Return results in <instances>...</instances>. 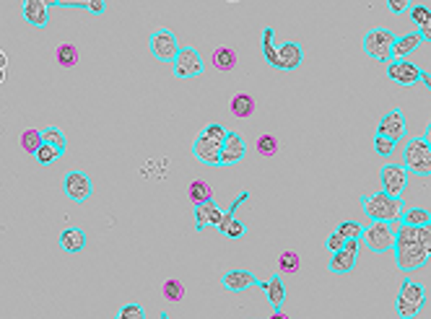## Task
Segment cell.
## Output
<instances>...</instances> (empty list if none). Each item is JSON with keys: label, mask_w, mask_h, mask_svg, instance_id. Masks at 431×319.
<instances>
[{"label": "cell", "mask_w": 431, "mask_h": 319, "mask_svg": "<svg viewBox=\"0 0 431 319\" xmlns=\"http://www.w3.org/2000/svg\"><path fill=\"white\" fill-rule=\"evenodd\" d=\"M392 252H395V265L400 272L421 270L423 265L429 262V255L418 239V228H413V226H395V249Z\"/></svg>", "instance_id": "6da1fadb"}, {"label": "cell", "mask_w": 431, "mask_h": 319, "mask_svg": "<svg viewBox=\"0 0 431 319\" xmlns=\"http://www.w3.org/2000/svg\"><path fill=\"white\" fill-rule=\"evenodd\" d=\"M361 210L369 221H382V224H398L400 216L406 213V202L403 197H392L387 192H374V195H361L359 197Z\"/></svg>", "instance_id": "7a4b0ae2"}, {"label": "cell", "mask_w": 431, "mask_h": 319, "mask_svg": "<svg viewBox=\"0 0 431 319\" xmlns=\"http://www.w3.org/2000/svg\"><path fill=\"white\" fill-rule=\"evenodd\" d=\"M426 306V286L406 278L400 283L398 298H395V311L400 319H415Z\"/></svg>", "instance_id": "3957f363"}, {"label": "cell", "mask_w": 431, "mask_h": 319, "mask_svg": "<svg viewBox=\"0 0 431 319\" xmlns=\"http://www.w3.org/2000/svg\"><path fill=\"white\" fill-rule=\"evenodd\" d=\"M398 42V34L392 29H384V26H377V29H369L364 34V54L372 57L377 62H392V47Z\"/></svg>", "instance_id": "277c9868"}, {"label": "cell", "mask_w": 431, "mask_h": 319, "mask_svg": "<svg viewBox=\"0 0 431 319\" xmlns=\"http://www.w3.org/2000/svg\"><path fill=\"white\" fill-rule=\"evenodd\" d=\"M403 166L408 174L415 177H431V148L423 138H410L403 146Z\"/></svg>", "instance_id": "5b68a950"}, {"label": "cell", "mask_w": 431, "mask_h": 319, "mask_svg": "<svg viewBox=\"0 0 431 319\" xmlns=\"http://www.w3.org/2000/svg\"><path fill=\"white\" fill-rule=\"evenodd\" d=\"M361 241H364L374 255H384V252L395 249V228H392V224L372 221L369 226H364V236H361Z\"/></svg>", "instance_id": "8992f818"}, {"label": "cell", "mask_w": 431, "mask_h": 319, "mask_svg": "<svg viewBox=\"0 0 431 319\" xmlns=\"http://www.w3.org/2000/svg\"><path fill=\"white\" fill-rule=\"evenodd\" d=\"M149 50L159 62H174L180 54V42L174 37L172 29H156L149 37Z\"/></svg>", "instance_id": "52a82bcc"}, {"label": "cell", "mask_w": 431, "mask_h": 319, "mask_svg": "<svg viewBox=\"0 0 431 319\" xmlns=\"http://www.w3.org/2000/svg\"><path fill=\"white\" fill-rule=\"evenodd\" d=\"M408 169L403 163H384L379 169V185H382V192L392 195V197H403V192L408 190Z\"/></svg>", "instance_id": "ba28073f"}, {"label": "cell", "mask_w": 431, "mask_h": 319, "mask_svg": "<svg viewBox=\"0 0 431 319\" xmlns=\"http://www.w3.org/2000/svg\"><path fill=\"white\" fill-rule=\"evenodd\" d=\"M203 70H205L203 54L197 52L195 47H182L180 54H177V60L172 62V73H174V78H182V81H188V78L200 76Z\"/></svg>", "instance_id": "9c48e42d"}, {"label": "cell", "mask_w": 431, "mask_h": 319, "mask_svg": "<svg viewBox=\"0 0 431 319\" xmlns=\"http://www.w3.org/2000/svg\"><path fill=\"white\" fill-rule=\"evenodd\" d=\"M63 192L68 195V200L73 202H86L91 195H94V182L88 177L86 171L73 169L65 174L63 179Z\"/></svg>", "instance_id": "30bf717a"}, {"label": "cell", "mask_w": 431, "mask_h": 319, "mask_svg": "<svg viewBox=\"0 0 431 319\" xmlns=\"http://www.w3.org/2000/svg\"><path fill=\"white\" fill-rule=\"evenodd\" d=\"M221 151H224V143L211 138L203 130L197 132V138L192 140V156L205 166H221Z\"/></svg>", "instance_id": "8fae6325"}, {"label": "cell", "mask_w": 431, "mask_h": 319, "mask_svg": "<svg viewBox=\"0 0 431 319\" xmlns=\"http://www.w3.org/2000/svg\"><path fill=\"white\" fill-rule=\"evenodd\" d=\"M408 132V120H406V112L400 107L390 109V112H384L382 120L377 122V135H382V138H390L395 143L406 138Z\"/></svg>", "instance_id": "7c38bea8"}, {"label": "cell", "mask_w": 431, "mask_h": 319, "mask_svg": "<svg viewBox=\"0 0 431 319\" xmlns=\"http://www.w3.org/2000/svg\"><path fill=\"white\" fill-rule=\"evenodd\" d=\"M359 247H361V239H348L340 252L330 255L328 270L333 272V275H348V272L356 267V262H359Z\"/></svg>", "instance_id": "4fadbf2b"}, {"label": "cell", "mask_w": 431, "mask_h": 319, "mask_svg": "<svg viewBox=\"0 0 431 319\" xmlns=\"http://www.w3.org/2000/svg\"><path fill=\"white\" fill-rule=\"evenodd\" d=\"M421 73L423 68H418L415 62L410 60H392L387 62V78L398 86H415L421 83Z\"/></svg>", "instance_id": "5bb4252c"}, {"label": "cell", "mask_w": 431, "mask_h": 319, "mask_svg": "<svg viewBox=\"0 0 431 319\" xmlns=\"http://www.w3.org/2000/svg\"><path fill=\"white\" fill-rule=\"evenodd\" d=\"M21 16L34 29H45L50 23V6L47 0H24L21 3Z\"/></svg>", "instance_id": "9a60e30c"}, {"label": "cell", "mask_w": 431, "mask_h": 319, "mask_svg": "<svg viewBox=\"0 0 431 319\" xmlns=\"http://www.w3.org/2000/svg\"><path fill=\"white\" fill-rule=\"evenodd\" d=\"M263 280H258V275L252 270H229L221 275V286L226 288V291H231V294H242V291H247V288L252 286H260Z\"/></svg>", "instance_id": "2e32d148"}, {"label": "cell", "mask_w": 431, "mask_h": 319, "mask_svg": "<svg viewBox=\"0 0 431 319\" xmlns=\"http://www.w3.org/2000/svg\"><path fill=\"white\" fill-rule=\"evenodd\" d=\"M244 156H247V140L236 130H229V138L224 143V151H221V166H234Z\"/></svg>", "instance_id": "e0dca14e"}, {"label": "cell", "mask_w": 431, "mask_h": 319, "mask_svg": "<svg viewBox=\"0 0 431 319\" xmlns=\"http://www.w3.org/2000/svg\"><path fill=\"white\" fill-rule=\"evenodd\" d=\"M221 218H224V210L219 208L216 200L195 205V231H205V226H216L219 228Z\"/></svg>", "instance_id": "ac0fdd59"}, {"label": "cell", "mask_w": 431, "mask_h": 319, "mask_svg": "<svg viewBox=\"0 0 431 319\" xmlns=\"http://www.w3.org/2000/svg\"><path fill=\"white\" fill-rule=\"evenodd\" d=\"M260 288H263V294L268 296L270 306H273L275 311H281L283 303H286V286H283V275H281V272L270 275V280H263V283H260Z\"/></svg>", "instance_id": "d6986e66"}, {"label": "cell", "mask_w": 431, "mask_h": 319, "mask_svg": "<svg viewBox=\"0 0 431 319\" xmlns=\"http://www.w3.org/2000/svg\"><path fill=\"white\" fill-rule=\"evenodd\" d=\"M304 62V50L299 42H286L278 47V70H297Z\"/></svg>", "instance_id": "ffe728a7"}, {"label": "cell", "mask_w": 431, "mask_h": 319, "mask_svg": "<svg viewBox=\"0 0 431 319\" xmlns=\"http://www.w3.org/2000/svg\"><path fill=\"white\" fill-rule=\"evenodd\" d=\"M86 231L84 228H76V226H71V228H63V233H60V247L68 252V255H79V252H84L86 249Z\"/></svg>", "instance_id": "44dd1931"}, {"label": "cell", "mask_w": 431, "mask_h": 319, "mask_svg": "<svg viewBox=\"0 0 431 319\" xmlns=\"http://www.w3.org/2000/svg\"><path fill=\"white\" fill-rule=\"evenodd\" d=\"M236 62H239V57H236L234 47H216L211 54V65L219 73H231L236 68Z\"/></svg>", "instance_id": "7402d4cb"}, {"label": "cell", "mask_w": 431, "mask_h": 319, "mask_svg": "<svg viewBox=\"0 0 431 319\" xmlns=\"http://www.w3.org/2000/svg\"><path fill=\"white\" fill-rule=\"evenodd\" d=\"M423 45V39L418 31H410V34H403V37H398V42H395V47H392V60H406L408 54L415 52L418 47Z\"/></svg>", "instance_id": "603a6c76"}, {"label": "cell", "mask_w": 431, "mask_h": 319, "mask_svg": "<svg viewBox=\"0 0 431 319\" xmlns=\"http://www.w3.org/2000/svg\"><path fill=\"white\" fill-rule=\"evenodd\" d=\"M229 109H231V115H234L236 120H250V117L255 115L258 104H255V99H252L250 93H236L234 99H231V104H229Z\"/></svg>", "instance_id": "cb8c5ba5"}, {"label": "cell", "mask_w": 431, "mask_h": 319, "mask_svg": "<svg viewBox=\"0 0 431 319\" xmlns=\"http://www.w3.org/2000/svg\"><path fill=\"white\" fill-rule=\"evenodd\" d=\"M188 197L190 202L195 205H203V202H211L213 200V187L205 182V179H192L188 187Z\"/></svg>", "instance_id": "d4e9b609"}, {"label": "cell", "mask_w": 431, "mask_h": 319, "mask_svg": "<svg viewBox=\"0 0 431 319\" xmlns=\"http://www.w3.org/2000/svg\"><path fill=\"white\" fill-rule=\"evenodd\" d=\"M273 26H265L263 29V39H260V47H263V57H265V62L270 65V68L278 70V47H275L273 42Z\"/></svg>", "instance_id": "484cf974"}, {"label": "cell", "mask_w": 431, "mask_h": 319, "mask_svg": "<svg viewBox=\"0 0 431 319\" xmlns=\"http://www.w3.org/2000/svg\"><path fill=\"white\" fill-rule=\"evenodd\" d=\"M398 224L413 226V228H421V226L431 224V213L426 208H406V213L400 216Z\"/></svg>", "instance_id": "4316f807"}, {"label": "cell", "mask_w": 431, "mask_h": 319, "mask_svg": "<svg viewBox=\"0 0 431 319\" xmlns=\"http://www.w3.org/2000/svg\"><path fill=\"white\" fill-rule=\"evenodd\" d=\"M42 138H45V143H47V146L57 148V151H60V156H65V151H68V138H65V132L60 130V127H55V124L42 127Z\"/></svg>", "instance_id": "83f0119b"}, {"label": "cell", "mask_w": 431, "mask_h": 319, "mask_svg": "<svg viewBox=\"0 0 431 319\" xmlns=\"http://www.w3.org/2000/svg\"><path fill=\"white\" fill-rule=\"evenodd\" d=\"M299 267H301V257L294 252V249H286V252H281L278 255V272L281 275H294V272H299Z\"/></svg>", "instance_id": "f1b7e54d"}, {"label": "cell", "mask_w": 431, "mask_h": 319, "mask_svg": "<svg viewBox=\"0 0 431 319\" xmlns=\"http://www.w3.org/2000/svg\"><path fill=\"white\" fill-rule=\"evenodd\" d=\"M45 146V138H42V130L32 127V130H24L21 132V148H24L26 153L37 156V151Z\"/></svg>", "instance_id": "f546056e"}, {"label": "cell", "mask_w": 431, "mask_h": 319, "mask_svg": "<svg viewBox=\"0 0 431 319\" xmlns=\"http://www.w3.org/2000/svg\"><path fill=\"white\" fill-rule=\"evenodd\" d=\"M164 298L169 303H180V301H185V283L182 280H177V278H169V280H164Z\"/></svg>", "instance_id": "4dcf8cb0"}, {"label": "cell", "mask_w": 431, "mask_h": 319, "mask_svg": "<svg viewBox=\"0 0 431 319\" xmlns=\"http://www.w3.org/2000/svg\"><path fill=\"white\" fill-rule=\"evenodd\" d=\"M55 57L63 68H73V65H79V47L65 42V45H60L55 50Z\"/></svg>", "instance_id": "1f68e13d"}, {"label": "cell", "mask_w": 431, "mask_h": 319, "mask_svg": "<svg viewBox=\"0 0 431 319\" xmlns=\"http://www.w3.org/2000/svg\"><path fill=\"white\" fill-rule=\"evenodd\" d=\"M255 148H258V153L263 156V158H273L275 153H278V138L275 135H260L258 143H255Z\"/></svg>", "instance_id": "d6a6232c"}, {"label": "cell", "mask_w": 431, "mask_h": 319, "mask_svg": "<svg viewBox=\"0 0 431 319\" xmlns=\"http://www.w3.org/2000/svg\"><path fill=\"white\" fill-rule=\"evenodd\" d=\"M335 231L340 233L345 241H348V239H361V236H364V226H361L359 221H340Z\"/></svg>", "instance_id": "836d02e7"}, {"label": "cell", "mask_w": 431, "mask_h": 319, "mask_svg": "<svg viewBox=\"0 0 431 319\" xmlns=\"http://www.w3.org/2000/svg\"><path fill=\"white\" fill-rule=\"evenodd\" d=\"M408 16H410V21L418 26V29H423L426 23L431 21V8L423 6V3H415V6H410V11H408Z\"/></svg>", "instance_id": "e575fe53"}, {"label": "cell", "mask_w": 431, "mask_h": 319, "mask_svg": "<svg viewBox=\"0 0 431 319\" xmlns=\"http://www.w3.org/2000/svg\"><path fill=\"white\" fill-rule=\"evenodd\" d=\"M398 151V143L390 138H382V135H374V153L382 156V158H387V156H392Z\"/></svg>", "instance_id": "d590c367"}, {"label": "cell", "mask_w": 431, "mask_h": 319, "mask_svg": "<svg viewBox=\"0 0 431 319\" xmlns=\"http://www.w3.org/2000/svg\"><path fill=\"white\" fill-rule=\"evenodd\" d=\"M34 158L40 161V166H50V163H55L57 158H60V151L45 143V146H42L40 151H37V156H34Z\"/></svg>", "instance_id": "8d00e7d4"}, {"label": "cell", "mask_w": 431, "mask_h": 319, "mask_svg": "<svg viewBox=\"0 0 431 319\" xmlns=\"http://www.w3.org/2000/svg\"><path fill=\"white\" fill-rule=\"evenodd\" d=\"M115 319H146V309H143L141 303H125L122 309L117 311V317Z\"/></svg>", "instance_id": "74e56055"}, {"label": "cell", "mask_w": 431, "mask_h": 319, "mask_svg": "<svg viewBox=\"0 0 431 319\" xmlns=\"http://www.w3.org/2000/svg\"><path fill=\"white\" fill-rule=\"evenodd\" d=\"M244 233H247V226H244L242 221H236V218H234V221L229 224L226 231H224V236H226V239H234L236 241V239H242Z\"/></svg>", "instance_id": "f35d334b"}, {"label": "cell", "mask_w": 431, "mask_h": 319, "mask_svg": "<svg viewBox=\"0 0 431 319\" xmlns=\"http://www.w3.org/2000/svg\"><path fill=\"white\" fill-rule=\"evenodd\" d=\"M325 247H328L330 255H335V252H340V249L345 247V239H343V236H340L338 231H333V233L328 236V241H325Z\"/></svg>", "instance_id": "ab89813d"}, {"label": "cell", "mask_w": 431, "mask_h": 319, "mask_svg": "<svg viewBox=\"0 0 431 319\" xmlns=\"http://www.w3.org/2000/svg\"><path fill=\"white\" fill-rule=\"evenodd\" d=\"M418 239H421L423 249H426V255L431 257V224H426V226H421V228H418Z\"/></svg>", "instance_id": "60d3db41"}, {"label": "cell", "mask_w": 431, "mask_h": 319, "mask_svg": "<svg viewBox=\"0 0 431 319\" xmlns=\"http://www.w3.org/2000/svg\"><path fill=\"white\" fill-rule=\"evenodd\" d=\"M387 11L390 13H408L410 3H406V0H387Z\"/></svg>", "instance_id": "b9f144b4"}, {"label": "cell", "mask_w": 431, "mask_h": 319, "mask_svg": "<svg viewBox=\"0 0 431 319\" xmlns=\"http://www.w3.org/2000/svg\"><path fill=\"white\" fill-rule=\"evenodd\" d=\"M88 11H91V13H104V11H107V3H104V0H88Z\"/></svg>", "instance_id": "7bdbcfd3"}, {"label": "cell", "mask_w": 431, "mask_h": 319, "mask_svg": "<svg viewBox=\"0 0 431 319\" xmlns=\"http://www.w3.org/2000/svg\"><path fill=\"white\" fill-rule=\"evenodd\" d=\"M418 34H421V39H423V42H429V45H431V21L426 23V26H423V29H418Z\"/></svg>", "instance_id": "ee69618b"}, {"label": "cell", "mask_w": 431, "mask_h": 319, "mask_svg": "<svg viewBox=\"0 0 431 319\" xmlns=\"http://www.w3.org/2000/svg\"><path fill=\"white\" fill-rule=\"evenodd\" d=\"M421 83L426 86V91H431V73H426V70H423V73H421Z\"/></svg>", "instance_id": "f6af8a7d"}, {"label": "cell", "mask_w": 431, "mask_h": 319, "mask_svg": "<svg viewBox=\"0 0 431 319\" xmlns=\"http://www.w3.org/2000/svg\"><path fill=\"white\" fill-rule=\"evenodd\" d=\"M426 143H429V148H431V120H429V124H426V130H423V135H421Z\"/></svg>", "instance_id": "bcb514c9"}, {"label": "cell", "mask_w": 431, "mask_h": 319, "mask_svg": "<svg viewBox=\"0 0 431 319\" xmlns=\"http://www.w3.org/2000/svg\"><path fill=\"white\" fill-rule=\"evenodd\" d=\"M270 319H289V314H283V311H273Z\"/></svg>", "instance_id": "7dc6e473"}, {"label": "cell", "mask_w": 431, "mask_h": 319, "mask_svg": "<svg viewBox=\"0 0 431 319\" xmlns=\"http://www.w3.org/2000/svg\"><path fill=\"white\" fill-rule=\"evenodd\" d=\"M159 319H172V317H169V311H161V317Z\"/></svg>", "instance_id": "c3c4849f"}]
</instances>
